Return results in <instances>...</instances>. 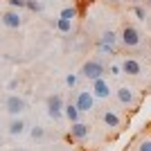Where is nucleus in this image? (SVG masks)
I'll return each mask as SVG.
<instances>
[{
	"label": "nucleus",
	"instance_id": "1",
	"mask_svg": "<svg viewBox=\"0 0 151 151\" xmlns=\"http://www.w3.org/2000/svg\"><path fill=\"white\" fill-rule=\"evenodd\" d=\"M117 36H120V45L126 47V50H133V47H138L142 43V32L135 25H131V23H124Z\"/></svg>",
	"mask_w": 151,
	"mask_h": 151
},
{
	"label": "nucleus",
	"instance_id": "2",
	"mask_svg": "<svg viewBox=\"0 0 151 151\" xmlns=\"http://www.w3.org/2000/svg\"><path fill=\"white\" fill-rule=\"evenodd\" d=\"M79 75H81L83 79H88V81H95V79H99V77H106V65H104V61H101L99 57L88 59V61L81 65Z\"/></svg>",
	"mask_w": 151,
	"mask_h": 151
},
{
	"label": "nucleus",
	"instance_id": "3",
	"mask_svg": "<svg viewBox=\"0 0 151 151\" xmlns=\"http://www.w3.org/2000/svg\"><path fill=\"white\" fill-rule=\"evenodd\" d=\"M117 43H120V36H117L113 29H104L99 34V41H97V52L104 54V57H106V54H115Z\"/></svg>",
	"mask_w": 151,
	"mask_h": 151
},
{
	"label": "nucleus",
	"instance_id": "4",
	"mask_svg": "<svg viewBox=\"0 0 151 151\" xmlns=\"http://www.w3.org/2000/svg\"><path fill=\"white\" fill-rule=\"evenodd\" d=\"M90 93H93L95 99H111L115 88H113V83H111L108 77H99V79L90 81Z\"/></svg>",
	"mask_w": 151,
	"mask_h": 151
},
{
	"label": "nucleus",
	"instance_id": "5",
	"mask_svg": "<svg viewBox=\"0 0 151 151\" xmlns=\"http://www.w3.org/2000/svg\"><path fill=\"white\" fill-rule=\"evenodd\" d=\"M113 97L117 99V104L120 106H126V108H131L138 104V95H135V90L131 88V86H126V83H122V86H117L113 93Z\"/></svg>",
	"mask_w": 151,
	"mask_h": 151
},
{
	"label": "nucleus",
	"instance_id": "6",
	"mask_svg": "<svg viewBox=\"0 0 151 151\" xmlns=\"http://www.w3.org/2000/svg\"><path fill=\"white\" fill-rule=\"evenodd\" d=\"M5 108H7V113L12 115V117H18V115L27 108V104H25L23 97H18V95H7L5 97Z\"/></svg>",
	"mask_w": 151,
	"mask_h": 151
},
{
	"label": "nucleus",
	"instance_id": "7",
	"mask_svg": "<svg viewBox=\"0 0 151 151\" xmlns=\"http://www.w3.org/2000/svg\"><path fill=\"white\" fill-rule=\"evenodd\" d=\"M120 65H122V75H126V77H142L145 75V65L133 57L120 61Z\"/></svg>",
	"mask_w": 151,
	"mask_h": 151
},
{
	"label": "nucleus",
	"instance_id": "8",
	"mask_svg": "<svg viewBox=\"0 0 151 151\" xmlns=\"http://www.w3.org/2000/svg\"><path fill=\"white\" fill-rule=\"evenodd\" d=\"M0 23L7 27V29H18L23 25V16H20L18 9H7V12L0 14Z\"/></svg>",
	"mask_w": 151,
	"mask_h": 151
},
{
	"label": "nucleus",
	"instance_id": "9",
	"mask_svg": "<svg viewBox=\"0 0 151 151\" xmlns=\"http://www.w3.org/2000/svg\"><path fill=\"white\" fill-rule=\"evenodd\" d=\"M75 106L81 111V113H90L95 108V97H93V93L90 90H79L77 93V97H75Z\"/></svg>",
	"mask_w": 151,
	"mask_h": 151
},
{
	"label": "nucleus",
	"instance_id": "10",
	"mask_svg": "<svg viewBox=\"0 0 151 151\" xmlns=\"http://www.w3.org/2000/svg\"><path fill=\"white\" fill-rule=\"evenodd\" d=\"M47 115L52 120H61L63 117V97L61 95H50L47 97Z\"/></svg>",
	"mask_w": 151,
	"mask_h": 151
},
{
	"label": "nucleus",
	"instance_id": "11",
	"mask_svg": "<svg viewBox=\"0 0 151 151\" xmlns=\"http://www.w3.org/2000/svg\"><path fill=\"white\" fill-rule=\"evenodd\" d=\"M101 122L108 126V129H120L122 126V120H120V115L115 113L113 108H106L104 113H101Z\"/></svg>",
	"mask_w": 151,
	"mask_h": 151
},
{
	"label": "nucleus",
	"instance_id": "12",
	"mask_svg": "<svg viewBox=\"0 0 151 151\" xmlns=\"http://www.w3.org/2000/svg\"><path fill=\"white\" fill-rule=\"evenodd\" d=\"M88 124H83L81 120L79 122H75V124H70V138L72 140H83L86 135H88Z\"/></svg>",
	"mask_w": 151,
	"mask_h": 151
},
{
	"label": "nucleus",
	"instance_id": "13",
	"mask_svg": "<svg viewBox=\"0 0 151 151\" xmlns=\"http://www.w3.org/2000/svg\"><path fill=\"white\" fill-rule=\"evenodd\" d=\"M79 115H81V111H79L75 104H63V117H65L70 124L79 122Z\"/></svg>",
	"mask_w": 151,
	"mask_h": 151
},
{
	"label": "nucleus",
	"instance_id": "14",
	"mask_svg": "<svg viewBox=\"0 0 151 151\" xmlns=\"http://www.w3.org/2000/svg\"><path fill=\"white\" fill-rule=\"evenodd\" d=\"M25 129H27L25 122L20 120V117H14V120L9 122V129H7V131H9V135H14V138H16V135H23V133H25Z\"/></svg>",
	"mask_w": 151,
	"mask_h": 151
},
{
	"label": "nucleus",
	"instance_id": "15",
	"mask_svg": "<svg viewBox=\"0 0 151 151\" xmlns=\"http://www.w3.org/2000/svg\"><path fill=\"white\" fill-rule=\"evenodd\" d=\"M52 25L57 27V29L61 32V34H70V32L75 29V20H68V18H61V16H59V18L54 20Z\"/></svg>",
	"mask_w": 151,
	"mask_h": 151
},
{
	"label": "nucleus",
	"instance_id": "16",
	"mask_svg": "<svg viewBox=\"0 0 151 151\" xmlns=\"http://www.w3.org/2000/svg\"><path fill=\"white\" fill-rule=\"evenodd\" d=\"M59 16H61V18H68V20H75L77 16H79V9H77L75 5H70V7H63Z\"/></svg>",
	"mask_w": 151,
	"mask_h": 151
},
{
	"label": "nucleus",
	"instance_id": "17",
	"mask_svg": "<svg viewBox=\"0 0 151 151\" xmlns=\"http://www.w3.org/2000/svg\"><path fill=\"white\" fill-rule=\"evenodd\" d=\"M25 9H29L32 14H41L43 12V2L41 0H25Z\"/></svg>",
	"mask_w": 151,
	"mask_h": 151
},
{
	"label": "nucleus",
	"instance_id": "18",
	"mask_svg": "<svg viewBox=\"0 0 151 151\" xmlns=\"http://www.w3.org/2000/svg\"><path fill=\"white\" fill-rule=\"evenodd\" d=\"M106 72H108V79H117V77H122V65L120 63H111L106 68Z\"/></svg>",
	"mask_w": 151,
	"mask_h": 151
},
{
	"label": "nucleus",
	"instance_id": "19",
	"mask_svg": "<svg viewBox=\"0 0 151 151\" xmlns=\"http://www.w3.org/2000/svg\"><path fill=\"white\" fill-rule=\"evenodd\" d=\"M79 77L81 75H75V72L65 75V86H68V88H77V86H79Z\"/></svg>",
	"mask_w": 151,
	"mask_h": 151
},
{
	"label": "nucleus",
	"instance_id": "20",
	"mask_svg": "<svg viewBox=\"0 0 151 151\" xmlns=\"http://www.w3.org/2000/svg\"><path fill=\"white\" fill-rule=\"evenodd\" d=\"M133 14H135L140 20H147V9L142 5H133Z\"/></svg>",
	"mask_w": 151,
	"mask_h": 151
},
{
	"label": "nucleus",
	"instance_id": "21",
	"mask_svg": "<svg viewBox=\"0 0 151 151\" xmlns=\"http://www.w3.org/2000/svg\"><path fill=\"white\" fill-rule=\"evenodd\" d=\"M29 133H32V138H34V140H41L45 135V129H43V126H32Z\"/></svg>",
	"mask_w": 151,
	"mask_h": 151
},
{
	"label": "nucleus",
	"instance_id": "22",
	"mask_svg": "<svg viewBox=\"0 0 151 151\" xmlns=\"http://www.w3.org/2000/svg\"><path fill=\"white\" fill-rule=\"evenodd\" d=\"M138 151H151V138H145V140H140V145H138Z\"/></svg>",
	"mask_w": 151,
	"mask_h": 151
},
{
	"label": "nucleus",
	"instance_id": "23",
	"mask_svg": "<svg viewBox=\"0 0 151 151\" xmlns=\"http://www.w3.org/2000/svg\"><path fill=\"white\" fill-rule=\"evenodd\" d=\"M12 9H25V0H7Z\"/></svg>",
	"mask_w": 151,
	"mask_h": 151
},
{
	"label": "nucleus",
	"instance_id": "24",
	"mask_svg": "<svg viewBox=\"0 0 151 151\" xmlns=\"http://www.w3.org/2000/svg\"><path fill=\"white\" fill-rule=\"evenodd\" d=\"M108 5H113V7H117V5H122V2H124V0H106Z\"/></svg>",
	"mask_w": 151,
	"mask_h": 151
},
{
	"label": "nucleus",
	"instance_id": "25",
	"mask_svg": "<svg viewBox=\"0 0 151 151\" xmlns=\"http://www.w3.org/2000/svg\"><path fill=\"white\" fill-rule=\"evenodd\" d=\"M126 2H131V5H142L145 0H126Z\"/></svg>",
	"mask_w": 151,
	"mask_h": 151
},
{
	"label": "nucleus",
	"instance_id": "26",
	"mask_svg": "<svg viewBox=\"0 0 151 151\" xmlns=\"http://www.w3.org/2000/svg\"><path fill=\"white\" fill-rule=\"evenodd\" d=\"M145 2H147V5H149V7H151V0H145Z\"/></svg>",
	"mask_w": 151,
	"mask_h": 151
}]
</instances>
